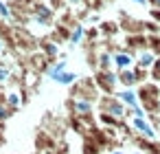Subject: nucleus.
<instances>
[{
  "label": "nucleus",
  "instance_id": "nucleus-11",
  "mask_svg": "<svg viewBox=\"0 0 160 154\" xmlns=\"http://www.w3.org/2000/svg\"><path fill=\"white\" fill-rule=\"evenodd\" d=\"M134 3H136V5H140V7H145V5H147V0H134Z\"/></svg>",
  "mask_w": 160,
  "mask_h": 154
},
{
  "label": "nucleus",
  "instance_id": "nucleus-12",
  "mask_svg": "<svg viewBox=\"0 0 160 154\" xmlns=\"http://www.w3.org/2000/svg\"><path fill=\"white\" fill-rule=\"evenodd\" d=\"M153 3H156V5H160V0H153Z\"/></svg>",
  "mask_w": 160,
  "mask_h": 154
},
{
  "label": "nucleus",
  "instance_id": "nucleus-9",
  "mask_svg": "<svg viewBox=\"0 0 160 154\" xmlns=\"http://www.w3.org/2000/svg\"><path fill=\"white\" fill-rule=\"evenodd\" d=\"M151 16H153V20H156V22H160V9H153V11H151Z\"/></svg>",
  "mask_w": 160,
  "mask_h": 154
},
{
  "label": "nucleus",
  "instance_id": "nucleus-10",
  "mask_svg": "<svg viewBox=\"0 0 160 154\" xmlns=\"http://www.w3.org/2000/svg\"><path fill=\"white\" fill-rule=\"evenodd\" d=\"M153 66H156V75H160V60H156V64H153Z\"/></svg>",
  "mask_w": 160,
  "mask_h": 154
},
{
  "label": "nucleus",
  "instance_id": "nucleus-5",
  "mask_svg": "<svg viewBox=\"0 0 160 154\" xmlns=\"http://www.w3.org/2000/svg\"><path fill=\"white\" fill-rule=\"evenodd\" d=\"M121 79H123V84H129V86H132V84H134V79H136V77H134V73H132V71H129V68H125V71H123V73H121Z\"/></svg>",
  "mask_w": 160,
  "mask_h": 154
},
{
  "label": "nucleus",
  "instance_id": "nucleus-4",
  "mask_svg": "<svg viewBox=\"0 0 160 154\" xmlns=\"http://www.w3.org/2000/svg\"><path fill=\"white\" fill-rule=\"evenodd\" d=\"M140 64H142V66H153V64H156V55H153L151 51L140 53Z\"/></svg>",
  "mask_w": 160,
  "mask_h": 154
},
{
  "label": "nucleus",
  "instance_id": "nucleus-3",
  "mask_svg": "<svg viewBox=\"0 0 160 154\" xmlns=\"http://www.w3.org/2000/svg\"><path fill=\"white\" fill-rule=\"evenodd\" d=\"M114 62H116V66H118L121 71H125V68L132 64V55H127V53H116V55H114Z\"/></svg>",
  "mask_w": 160,
  "mask_h": 154
},
{
  "label": "nucleus",
  "instance_id": "nucleus-7",
  "mask_svg": "<svg viewBox=\"0 0 160 154\" xmlns=\"http://www.w3.org/2000/svg\"><path fill=\"white\" fill-rule=\"evenodd\" d=\"M81 40V29H75V33H72V42H79Z\"/></svg>",
  "mask_w": 160,
  "mask_h": 154
},
{
  "label": "nucleus",
  "instance_id": "nucleus-1",
  "mask_svg": "<svg viewBox=\"0 0 160 154\" xmlns=\"http://www.w3.org/2000/svg\"><path fill=\"white\" fill-rule=\"evenodd\" d=\"M134 128L138 130V132H142V134H147V139H156V132H153V128L142 119V117H134Z\"/></svg>",
  "mask_w": 160,
  "mask_h": 154
},
{
  "label": "nucleus",
  "instance_id": "nucleus-8",
  "mask_svg": "<svg viewBox=\"0 0 160 154\" xmlns=\"http://www.w3.org/2000/svg\"><path fill=\"white\" fill-rule=\"evenodd\" d=\"M142 114H145V110H142V108H138V106H136V108H134V117H142Z\"/></svg>",
  "mask_w": 160,
  "mask_h": 154
},
{
  "label": "nucleus",
  "instance_id": "nucleus-2",
  "mask_svg": "<svg viewBox=\"0 0 160 154\" xmlns=\"http://www.w3.org/2000/svg\"><path fill=\"white\" fill-rule=\"evenodd\" d=\"M118 97H121V101H125V104H127V106H132V108H136V106H138V97H136V93H134V90H123Z\"/></svg>",
  "mask_w": 160,
  "mask_h": 154
},
{
  "label": "nucleus",
  "instance_id": "nucleus-6",
  "mask_svg": "<svg viewBox=\"0 0 160 154\" xmlns=\"http://www.w3.org/2000/svg\"><path fill=\"white\" fill-rule=\"evenodd\" d=\"M77 110H79V112H90L92 106H90L88 101H77Z\"/></svg>",
  "mask_w": 160,
  "mask_h": 154
},
{
  "label": "nucleus",
  "instance_id": "nucleus-13",
  "mask_svg": "<svg viewBox=\"0 0 160 154\" xmlns=\"http://www.w3.org/2000/svg\"><path fill=\"white\" fill-rule=\"evenodd\" d=\"M136 154H142V152H136Z\"/></svg>",
  "mask_w": 160,
  "mask_h": 154
}]
</instances>
